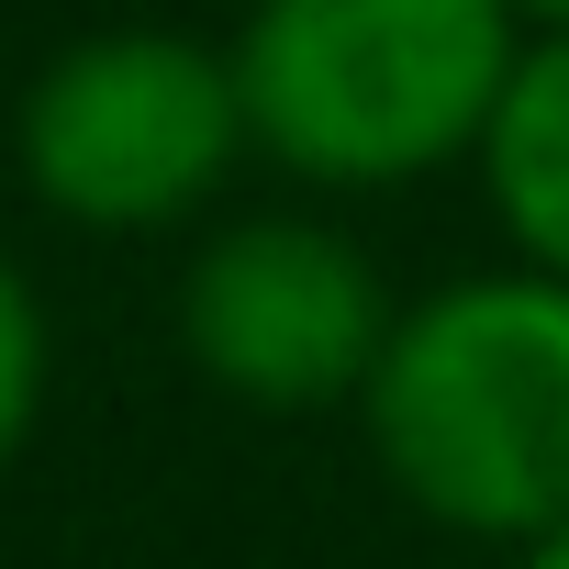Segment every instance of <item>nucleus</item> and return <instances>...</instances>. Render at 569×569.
Wrapping results in <instances>:
<instances>
[{"instance_id":"7ed1b4c3","label":"nucleus","mask_w":569,"mask_h":569,"mask_svg":"<svg viewBox=\"0 0 569 569\" xmlns=\"http://www.w3.org/2000/svg\"><path fill=\"white\" fill-rule=\"evenodd\" d=\"M23 190L79 234H168L223 201V179L257 157L234 57L179 23H112L34 68L12 112Z\"/></svg>"},{"instance_id":"f03ea898","label":"nucleus","mask_w":569,"mask_h":569,"mask_svg":"<svg viewBox=\"0 0 569 569\" xmlns=\"http://www.w3.org/2000/svg\"><path fill=\"white\" fill-rule=\"evenodd\" d=\"M223 57L268 168L302 190H413L480 168L525 23L502 0H246Z\"/></svg>"},{"instance_id":"20e7f679","label":"nucleus","mask_w":569,"mask_h":569,"mask_svg":"<svg viewBox=\"0 0 569 569\" xmlns=\"http://www.w3.org/2000/svg\"><path fill=\"white\" fill-rule=\"evenodd\" d=\"M391 313L380 257L325 212H234L179 268V347L246 413H358Z\"/></svg>"},{"instance_id":"423d86ee","label":"nucleus","mask_w":569,"mask_h":569,"mask_svg":"<svg viewBox=\"0 0 569 569\" xmlns=\"http://www.w3.org/2000/svg\"><path fill=\"white\" fill-rule=\"evenodd\" d=\"M46 369H57V336H46V302H34V279L23 257L0 246V469L23 458V436L46 425Z\"/></svg>"},{"instance_id":"39448f33","label":"nucleus","mask_w":569,"mask_h":569,"mask_svg":"<svg viewBox=\"0 0 569 569\" xmlns=\"http://www.w3.org/2000/svg\"><path fill=\"white\" fill-rule=\"evenodd\" d=\"M480 201L513 268L569 279V34H525V68L480 134Z\"/></svg>"},{"instance_id":"0eeeda50","label":"nucleus","mask_w":569,"mask_h":569,"mask_svg":"<svg viewBox=\"0 0 569 569\" xmlns=\"http://www.w3.org/2000/svg\"><path fill=\"white\" fill-rule=\"evenodd\" d=\"M502 12H513L525 34H569V0H502Z\"/></svg>"},{"instance_id":"6e6552de","label":"nucleus","mask_w":569,"mask_h":569,"mask_svg":"<svg viewBox=\"0 0 569 569\" xmlns=\"http://www.w3.org/2000/svg\"><path fill=\"white\" fill-rule=\"evenodd\" d=\"M513 569H569V525H558V536H536V547H513Z\"/></svg>"},{"instance_id":"f257e3e1","label":"nucleus","mask_w":569,"mask_h":569,"mask_svg":"<svg viewBox=\"0 0 569 569\" xmlns=\"http://www.w3.org/2000/svg\"><path fill=\"white\" fill-rule=\"evenodd\" d=\"M358 436L425 525L502 558L558 536L569 525V279L502 257L402 302L358 391Z\"/></svg>"}]
</instances>
